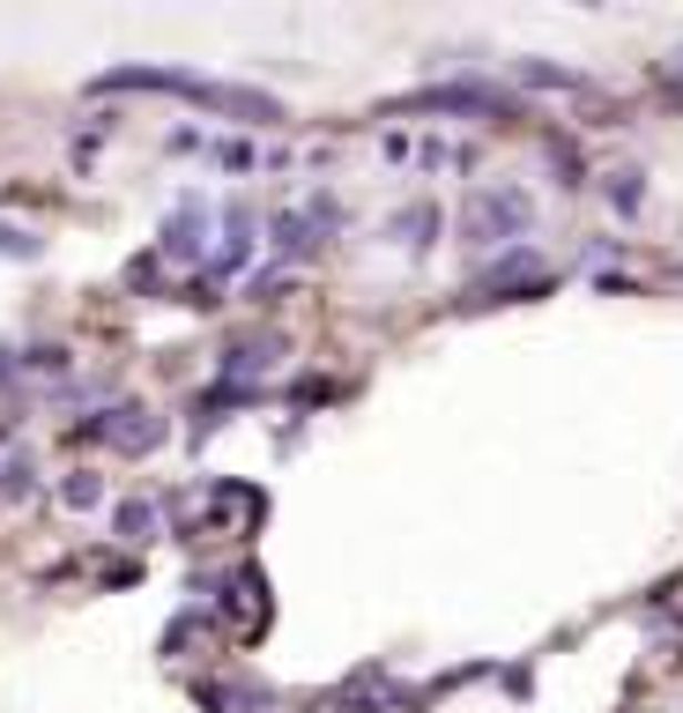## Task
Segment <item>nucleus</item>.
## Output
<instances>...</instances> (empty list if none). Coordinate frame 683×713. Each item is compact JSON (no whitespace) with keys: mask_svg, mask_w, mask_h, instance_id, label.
I'll use <instances>...</instances> for the list:
<instances>
[{"mask_svg":"<svg viewBox=\"0 0 683 713\" xmlns=\"http://www.w3.org/2000/svg\"><path fill=\"white\" fill-rule=\"evenodd\" d=\"M149 520H156V513H149V506H126V513H120V528H126V536H134V542H142V536H149Z\"/></svg>","mask_w":683,"mask_h":713,"instance_id":"5","label":"nucleus"},{"mask_svg":"<svg viewBox=\"0 0 683 713\" xmlns=\"http://www.w3.org/2000/svg\"><path fill=\"white\" fill-rule=\"evenodd\" d=\"M112 439H120L126 454H142V446H156V424H149L142 409H126V424H120V431H112Z\"/></svg>","mask_w":683,"mask_h":713,"instance_id":"3","label":"nucleus"},{"mask_svg":"<svg viewBox=\"0 0 683 713\" xmlns=\"http://www.w3.org/2000/svg\"><path fill=\"white\" fill-rule=\"evenodd\" d=\"M98 90H179L194 104H216V112H245V120H275V98H253V90H231V82H194V74H164V68H126L104 74Z\"/></svg>","mask_w":683,"mask_h":713,"instance_id":"1","label":"nucleus"},{"mask_svg":"<svg viewBox=\"0 0 683 713\" xmlns=\"http://www.w3.org/2000/svg\"><path fill=\"white\" fill-rule=\"evenodd\" d=\"M520 216H528V194H520V186H498V194H483L468 208V238L490 246V231H498V223H520Z\"/></svg>","mask_w":683,"mask_h":713,"instance_id":"2","label":"nucleus"},{"mask_svg":"<svg viewBox=\"0 0 683 713\" xmlns=\"http://www.w3.org/2000/svg\"><path fill=\"white\" fill-rule=\"evenodd\" d=\"M0 253H16V261H30V253H38V238H30V231H16V223H0Z\"/></svg>","mask_w":683,"mask_h":713,"instance_id":"4","label":"nucleus"}]
</instances>
